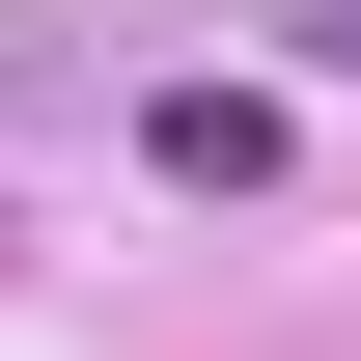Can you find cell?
I'll return each instance as SVG.
<instances>
[{
  "label": "cell",
  "instance_id": "obj_1",
  "mask_svg": "<svg viewBox=\"0 0 361 361\" xmlns=\"http://www.w3.org/2000/svg\"><path fill=\"white\" fill-rule=\"evenodd\" d=\"M139 139H167V195H278V111H250V84H167Z\"/></svg>",
  "mask_w": 361,
  "mask_h": 361
}]
</instances>
